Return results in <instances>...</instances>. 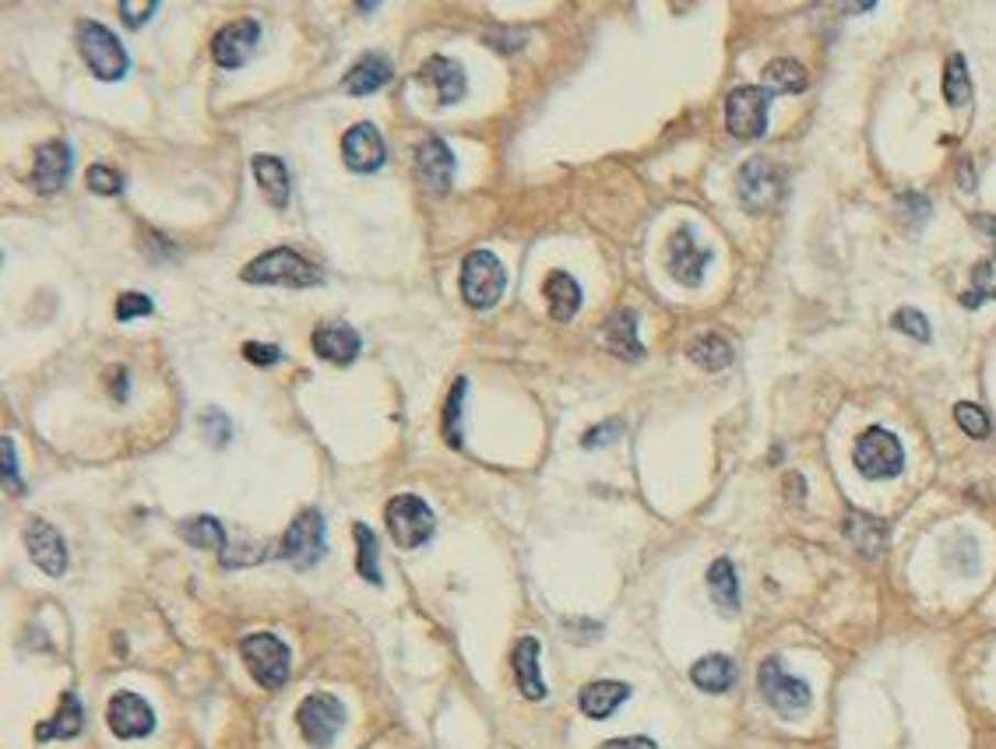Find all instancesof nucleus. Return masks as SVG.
Segmentation results:
<instances>
[{
	"label": "nucleus",
	"mask_w": 996,
	"mask_h": 749,
	"mask_svg": "<svg viewBox=\"0 0 996 749\" xmlns=\"http://www.w3.org/2000/svg\"><path fill=\"white\" fill-rule=\"evenodd\" d=\"M247 285H289V289H310V285H321V272L304 261L289 246H275L269 254L254 257L243 267Z\"/></svg>",
	"instance_id": "nucleus-1"
},
{
	"label": "nucleus",
	"mask_w": 996,
	"mask_h": 749,
	"mask_svg": "<svg viewBox=\"0 0 996 749\" xmlns=\"http://www.w3.org/2000/svg\"><path fill=\"white\" fill-rule=\"evenodd\" d=\"M507 289V272L504 264L496 261V254L490 250H472L461 264V296H466L469 307L475 310H490L501 302Z\"/></svg>",
	"instance_id": "nucleus-2"
},
{
	"label": "nucleus",
	"mask_w": 996,
	"mask_h": 749,
	"mask_svg": "<svg viewBox=\"0 0 996 749\" xmlns=\"http://www.w3.org/2000/svg\"><path fill=\"white\" fill-rule=\"evenodd\" d=\"M384 521H387V531L391 539H395L398 549H419L434 539V510L426 507V499L413 496V493H402L395 499H387V510H384Z\"/></svg>",
	"instance_id": "nucleus-3"
},
{
	"label": "nucleus",
	"mask_w": 996,
	"mask_h": 749,
	"mask_svg": "<svg viewBox=\"0 0 996 749\" xmlns=\"http://www.w3.org/2000/svg\"><path fill=\"white\" fill-rule=\"evenodd\" d=\"M78 49H81L88 70H92L99 81H120L123 75H128V53H123V43L106 25L81 22L78 25Z\"/></svg>",
	"instance_id": "nucleus-4"
},
{
	"label": "nucleus",
	"mask_w": 996,
	"mask_h": 749,
	"mask_svg": "<svg viewBox=\"0 0 996 749\" xmlns=\"http://www.w3.org/2000/svg\"><path fill=\"white\" fill-rule=\"evenodd\" d=\"M852 461L863 478H874V483H884V478H895L905 469V451L901 440L895 433L880 430V426H869V430L856 440V451H852Z\"/></svg>",
	"instance_id": "nucleus-5"
},
{
	"label": "nucleus",
	"mask_w": 996,
	"mask_h": 749,
	"mask_svg": "<svg viewBox=\"0 0 996 749\" xmlns=\"http://www.w3.org/2000/svg\"><path fill=\"white\" fill-rule=\"evenodd\" d=\"M768 106H771V92L760 85H743L733 88L725 99V128L733 137L740 141H757L768 131Z\"/></svg>",
	"instance_id": "nucleus-6"
},
{
	"label": "nucleus",
	"mask_w": 996,
	"mask_h": 749,
	"mask_svg": "<svg viewBox=\"0 0 996 749\" xmlns=\"http://www.w3.org/2000/svg\"><path fill=\"white\" fill-rule=\"evenodd\" d=\"M240 654L247 669L264 690H282L289 683V648L275 634H251L243 637Z\"/></svg>",
	"instance_id": "nucleus-7"
},
{
	"label": "nucleus",
	"mask_w": 996,
	"mask_h": 749,
	"mask_svg": "<svg viewBox=\"0 0 996 749\" xmlns=\"http://www.w3.org/2000/svg\"><path fill=\"white\" fill-rule=\"evenodd\" d=\"M328 552V531L321 510H304L293 517V525L282 535V560H289L293 566L307 570L314 563H321Z\"/></svg>",
	"instance_id": "nucleus-8"
},
{
	"label": "nucleus",
	"mask_w": 996,
	"mask_h": 749,
	"mask_svg": "<svg viewBox=\"0 0 996 749\" xmlns=\"http://www.w3.org/2000/svg\"><path fill=\"white\" fill-rule=\"evenodd\" d=\"M296 725H299V733H304V739L310 746L328 749L346 725V707L338 697H331V693H310V697H304V704H299V711H296Z\"/></svg>",
	"instance_id": "nucleus-9"
},
{
	"label": "nucleus",
	"mask_w": 996,
	"mask_h": 749,
	"mask_svg": "<svg viewBox=\"0 0 996 749\" xmlns=\"http://www.w3.org/2000/svg\"><path fill=\"white\" fill-rule=\"evenodd\" d=\"M757 686L764 693V701H768L778 715L786 718H796L803 715V711L810 707V686L803 680H796V675L786 672V665L778 662V658H768V662L760 665L757 672Z\"/></svg>",
	"instance_id": "nucleus-10"
},
{
	"label": "nucleus",
	"mask_w": 996,
	"mask_h": 749,
	"mask_svg": "<svg viewBox=\"0 0 996 749\" xmlns=\"http://www.w3.org/2000/svg\"><path fill=\"white\" fill-rule=\"evenodd\" d=\"M736 190H740V201L746 211L764 216V211H771L781 201L786 180H781L778 166L768 163V158H751V163H743V169L736 176Z\"/></svg>",
	"instance_id": "nucleus-11"
},
{
	"label": "nucleus",
	"mask_w": 996,
	"mask_h": 749,
	"mask_svg": "<svg viewBox=\"0 0 996 749\" xmlns=\"http://www.w3.org/2000/svg\"><path fill=\"white\" fill-rule=\"evenodd\" d=\"M258 43H261V22H254V18H240V22H229L222 32H216V40H211V57H216L219 67L237 70L251 60Z\"/></svg>",
	"instance_id": "nucleus-12"
},
{
	"label": "nucleus",
	"mask_w": 996,
	"mask_h": 749,
	"mask_svg": "<svg viewBox=\"0 0 996 749\" xmlns=\"http://www.w3.org/2000/svg\"><path fill=\"white\" fill-rule=\"evenodd\" d=\"M106 722H110L117 739H145L155 733V711L138 693H117L106 707Z\"/></svg>",
	"instance_id": "nucleus-13"
},
{
	"label": "nucleus",
	"mask_w": 996,
	"mask_h": 749,
	"mask_svg": "<svg viewBox=\"0 0 996 749\" xmlns=\"http://www.w3.org/2000/svg\"><path fill=\"white\" fill-rule=\"evenodd\" d=\"M666 264H669V275H672L676 282H683V285H701L704 267L711 264V250L693 240V229H690V225H680V229L672 233V240H669V257H666Z\"/></svg>",
	"instance_id": "nucleus-14"
},
{
	"label": "nucleus",
	"mask_w": 996,
	"mask_h": 749,
	"mask_svg": "<svg viewBox=\"0 0 996 749\" xmlns=\"http://www.w3.org/2000/svg\"><path fill=\"white\" fill-rule=\"evenodd\" d=\"M25 549L32 563L43 570V574L50 577H61L67 570V546L61 539V531L53 528L50 521H43V517H32V521L25 525Z\"/></svg>",
	"instance_id": "nucleus-15"
},
{
	"label": "nucleus",
	"mask_w": 996,
	"mask_h": 749,
	"mask_svg": "<svg viewBox=\"0 0 996 749\" xmlns=\"http://www.w3.org/2000/svg\"><path fill=\"white\" fill-rule=\"evenodd\" d=\"M342 158L352 173H377L387 158L381 131L373 123H352L342 137Z\"/></svg>",
	"instance_id": "nucleus-16"
},
{
	"label": "nucleus",
	"mask_w": 996,
	"mask_h": 749,
	"mask_svg": "<svg viewBox=\"0 0 996 749\" xmlns=\"http://www.w3.org/2000/svg\"><path fill=\"white\" fill-rule=\"evenodd\" d=\"M67 176H70L67 141H46V145H40V152H35V166H32V187L50 198V194L64 190Z\"/></svg>",
	"instance_id": "nucleus-17"
},
{
	"label": "nucleus",
	"mask_w": 996,
	"mask_h": 749,
	"mask_svg": "<svg viewBox=\"0 0 996 749\" xmlns=\"http://www.w3.org/2000/svg\"><path fill=\"white\" fill-rule=\"evenodd\" d=\"M416 166L423 184L430 187L434 194H448L451 180H455V155L448 148L444 137H426L423 145L416 148Z\"/></svg>",
	"instance_id": "nucleus-18"
},
{
	"label": "nucleus",
	"mask_w": 996,
	"mask_h": 749,
	"mask_svg": "<svg viewBox=\"0 0 996 749\" xmlns=\"http://www.w3.org/2000/svg\"><path fill=\"white\" fill-rule=\"evenodd\" d=\"M419 78L430 81L437 88V102L440 106H455V102L466 99V92H469L466 70H461V64L451 60V57H430V60L423 64Z\"/></svg>",
	"instance_id": "nucleus-19"
},
{
	"label": "nucleus",
	"mask_w": 996,
	"mask_h": 749,
	"mask_svg": "<svg viewBox=\"0 0 996 749\" xmlns=\"http://www.w3.org/2000/svg\"><path fill=\"white\" fill-rule=\"evenodd\" d=\"M314 352L321 355L325 363H335V366H349L355 363V355H360L363 342L360 334H355L349 324H325L314 331Z\"/></svg>",
	"instance_id": "nucleus-20"
},
{
	"label": "nucleus",
	"mask_w": 996,
	"mask_h": 749,
	"mask_svg": "<svg viewBox=\"0 0 996 749\" xmlns=\"http://www.w3.org/2000/svg\"><path fill=\"white\" fill-rule=\"evenodd\" d=\"M511 665H514V680H518V690L525 693L528 701H546V683L539 672V640L536 637H522L511 651Z\"/></svg>",
	"instance_id": "nucleus-21"
},
{
	"label": "nucleus",
	"mask_w": 996,
	"mask_h": 749,
	"mask_svg": "<svg viewBox=\"0 0 996 749\" xmlns=\"http://www.w3.org/2000/svg\"><path fill=\"white\" fill-rule=\"evenodd\" d=\"M631 697V686L627 683H616V680H599V683H589L581 693H578V707L581 715H589L595 722L610 718L613 711L624 704Z\"/></svg>",
	"instance_id": "nucleus-22"
},
{
	"label": "nucleus",
	"mask_w": 996,
	"mask_h": 749,
	"mask_svg": "<svg viewBox=\"0 0 996 749\" xmlns=\"http://www.w3.org/2000/svg\"><path fill=\"white\" fill-rule=\"evenodd\" d=\"M543 296L549 302V317H554L557 324L574 320V313L581 310V285L567 272H549L546 285H543Z\"/></svg>",
	"instance_id": "nucleus-23"
},
{
	"label": "nucleus",
	"mask_w": 996,
	"mask_h": 749,
	"mask_svg": "<svg viewBox=\"0 0 996 749\" xmlns=\"http://www.w3.org/2000/svg\"><path fill=\"white\" fill-rule=\"evenodd\" d=\"M391 60L384 57V53H366L363 60H355L349 67L346 75V92L349 96H370V92H381V88L391 81Z\"/></svg>",
	"instance_id": "nucleus-24"
},
{
	"label": "nucleus",
	"mask_w": 996,
	"mask_h": 749,
	"mask_svg": "<svg viewBox=\"0 0 996 749\" xmlns=\"http://www.w3.org/2000/svg\"><path fill=\"white\" fill-rule=\"evenodd\" d=\"M602 334H606V349L613 355H620V360H645V345L637 342V317L634 310H616L606 328H602Z\"/></svg>",
	"instance_id": "nucleus-25"
},
{
	"label": "nucleus",
	"mask_w": 996,
	"mask_h": 749,
	"mask_svg": "<svg viewBox=\"0 0 996 749\" xmlns=\"http://www.w3.org/2000/svg\"><path fill=\"white\" fill-rule=\"evenodd\" d=\"M251 169H254V180H258L264 198H269V205L286 208L289 205V173H286V163H282V158H275V155H254L251 158Z\"/></svg>",
	"instance_id": "nucleus-26"
},
{
	"label": "nucleus",
	"mask_w": 996,
	"mask_h": 749,
	"mask_svg": "<svg viewBox=\"0 0 996 749\" xmlns=\"http://www.w3.org/2000/svg\"><path fill=\"white\" fill-rule=\"evenodd\" d=\"M690 680L704 693H725V690H733V683H736V662L733 658H725V654H704V658L693 662Z\"/></svg>",
	"instance_id": "nucleus-27"
},
{
	"label": "nucleus",
	"mask_w": 996,
	"mask_h": 749,
	"mask_svg": "<svg viewBox=\"0 0 996 749\" xmlns=\"http://www.w3.org/2000/svg\"><path fill=\"white\" fill-rule=\"evenodd\" d=\"M807 85H810L807 67L799 60H792V57H778V60H771L768 67H764V88H768L771 96L807 92Z\"/></svg>",
	"instance_id": "nucleus-28"
},
{
	"label": "nucleus",
	"mask_w": 996,
	"mask_h": 749,
	"mask_svg": "<svg viewBox=\"0 0 996 749\" xmlns=\"http://www.w3.org/2000/svg\"><path fill=\"white\" fill-rule=\"evenodd\" d=\"M687 355H690V363H698L701 370L719 373V370H725L729 363H733V345H729L722 334L708 331V334L693 338V342L687 345Z\"/></svg>",
	"instance_id": "nucleus-29"
},
{
	"label": "nucleus",
	"mask_w": 996,
	"mask_h": 749,
	"mask_svg": "<svg viewBox=\"0 0 996 749\" xmlns=\"http://www.w3.org/2000/svg\"><path fill=\"white\" fill-rule=\"evenodd\" d=\"M708 592L715 598V605L722 613H736L740 609V581H736V566L729 560H715L708 570Z\"/></svg>",
	"instance_id": "nucleus-30"
},
{
	"label": "nucleus",
	"mask_w": 996,
	"mask_h": 749,
	"mask_svg": "<svg viewBox=\"0 0 996 749\" xmlns=\"http://www.w3.org/2000/svg\"><path fill=\"white\" fill-rule=\"evenodd\" d=\"M81 725H85L81 701L75 697V693H64L61 707H57V718L40 725V739H75L81 733Z\"/></svg>",
	"instance_id": "nucleus-31"
},
{
	"label": "nucleus",
	"mask_w": 996,
	"mask_h": 749,
	"mask_svg": "<svg viewBox=\"0 0 996 749\" xmlns=\"http://www.w3.org/2000/svg\"><path fill=\"white\" fill-rule=\"evenodd\" d=\"M180 535H184V542H190L194 549H216L226 557L229 539H226L222 521H216V517H208V514L187 517V521H180Z\"/></svg>",
	"instance_id": "nucleus-32"
},
{
	"label": "nucleus",
	"mask_w": 996,
	"mask_h": 749,
	"mask_svg": "<svg viewBox=\"0 0 996 749\" xmlns=\"http://www.w3.org/2000/svg\"><path fill=\"white\" fill-rule=\"evenodd\" d=\"M355 535V570L360 577L370 584H381V552H377V535H373L366 525H352Z\"/></svg>",
	"instance_id": "nucleus-33"
},
{
	"label": "nucleus",
	"mask_w": 996,
	"mask_h": 749,
	"mask_svg": "<svg viewBox=\"0 0 996 749\" xmlns=\"http://www.w3.org/2000/svg\"><path fill=\"white\" fill-rule=\"evenodd\" d=\"M944 99L948 106H968L972 102V78H968V64L962 53H951L948 67H944Z\"/></svg>",
	"instance_id": "nucleus-34"
},
{
	"label": "nucleus",
	"mask_w": 996,
	"mask_h": 749,
	"mask_svg": "<svg viewBox=\"0 0 996 749\" xmlns=\"http://www.w3.org/2000/svg\"><path fill=\"white\" fill-rule=\"evenodd\" d=\"M983 299H996V254L972 267V289L962 296V302L968 310L979 307Z\"/></svg>",
	"instance_id": "nucleus-35"
},
{
	"label": "nucleus",
	"mask_w": 996,
	"mask_h": 749,
	"mask_svg": "<svg viewBox=\"0 0 996 749\" xmlns=\"http://www.w3.org/2000/svg\"><path fill=\"white\" fill-rule=\"evenodd\" d=\"M466 387H469L466 377L455 381L451 395H448V408H444V437H448V443L458 451H461V401H466Z\"/></svg>",
	"instance_id": "nucleus-36"
},
{
	"label": "nucleus",
	"mask_w": 996,
	"mask_h": 749,
	"mask_svg": "<svg viewBox=\"0 0 996 749\" xmlns=\"http://www.w3.org/2000/svg\"><path fill=\"white\" fill-rule=\"evenodd\" d=\"M954 422L962 426V433L965 437H972V440H986L989 437V416L983 412L979 405H972V401H957L954 405Z\"/></svg>",
	"instance_id": "nucleus-37"
},
{
	"label": "nucleus",
	"mask_w": 996,
	"mask_h": 749,
	"mask_svg": "<svg viewBox=\"0 0 996 749\" xmlns=\"http://www.w3.org/2000/svg\"><path fill=\"white\" fill-rule=\"evenodd\" d=\"M891 328L901 331V334H909V338H916V342H930V320L922 317L919 310H912V307H901L891 317Z\"/></svg>",
	"instance_id": "nucleus-38"
},
{
	"label": "nucleus",
	"mask_w": 996,
	"mask_h": 749,
	"mask_svg": "<svg viewBox=\"0 0 996 749\" xmlns=\"http://www.w3.org/2000/svg\"><path fill=\"white\" fill-rule=\"evenodd\" d=\"M85 180H88V190L99 194V198H117V194L123 190V176L110 166H92Z\"/></svg>",
	"instance_id": "nucleus-39"
},
{
	"label": "nucleus",
	"mask_w": 996,
	"mask_h": 749,
	"mask_svg": "<svg viewBox=\"0 0 996 749\" xmlns=\"http://www.w3.org/2000/svg\"><path fill=\"white\" fill-rule=\"evenodd\" d=\"M155 0H120V18H123V25H131V29H141L149 22V18L155 14Z\"/></svg>",
	"instance_id": "nucleus-40"
},
{
	"label": "nucleus",
	"mask_w": 996,
	"mask_h": 749,
	"mask_svg": "<svg viewBox=\"0 0 996 749\" xmlns=\"http://www.w3.org/2000/svg\"><path fill=\"white\" fill-rule=\"evenodd\" d=\"M152 310H155L152 299L141 293H123L117 299V320H138V317H149Z\"/></svg>",
	"instance_id": "nucleus-41"
},
{
	"label": "nucleus",
	"mask_w": 996,
	"mask_h": 749,
	"mask_svg": "<svg viewBox=\"0 0 996 749\" xmlns=\"http://www.w3.org/2000/svg\"><path fill=\"white\" fill-rule=\"evenodd\" d=\"M243 360H247V363H254V366H261V370H269V366H275V363L282 360V352H278V345L247 342V345H243Z\"/></svg>",
	"instance_id": "nucleus-42"
},
{
	"label": "nucleus",
	"mask_w": 996,
	"mask_h": 749,
	"mask_svg": "<svg viewBox=\"0 0 996 749\" xmlns=\"http://www.w3.org/2000/svg\"><path fill=\"white\" fill-rule=\"evenodd\" d=\"M620 433H624V426H620L616 419L613 422H602V426H595V430H589L581 437V448H589V451H595V448H602V443H610V440H616Z\"/></svg>",
	"instance_id": "nucleus-43"
},
{
	"label": "nucleus",
	"mask_w": 996,
	"mask_h": 749,
	"mask_svg": "<svg viewBox=\"0 0 996 749\" xmlns=\"http://www.w3.org/2000/svg\"><path fill=\"white\" fill-rule=\"evenodd\" d=\"M0 458H4V483L14 489V493H22L25 486H22V475H18V458H14V440H4L0 443Z\"/></svg>",
	"instance_id": "nucleus-44"
},
{
	"label": "nucleus",
	"mask_w": 996,
	"mask_h": 749,
	"mask_svg": "<svg viewBox=\"0 0 996 749\" xmlns=\"http://www.w3.org/2000/svg\"><path fill=\"white\" fill-rule=\"evenodd\" d=\"M205 426L211 430V443H216V448H226V443H229V433H233V430H229V419H226L222 412H208Z\"/></svg>",
	"instance_id": "nucleus-45"
},
{
	"label": "nucleus",
	"mask_w": 996,
	"mask_h": 749,
	"mask_svg": "<svg viewBox=\"0 0 996 749\" xmlns=\"http://www.w3.org/2000/svg\"><path fill=\"white\" fill-rule=\"evenodd\" d=\"M599 749H659L652 739H645V736H631V739H610V742H602Z\"/></svg>",
	"instance_id": "nucleus-46"
},
{
	"label": "nucleus",
	"mask_w": 996,
	"mask_h": 749,
	"mask_svg": "<svg viewBox=\"0 0 996 749\" xmlns=\"http://www.w3.org/2000/svg\"><path fill=\"white\" fill-rule=\"evenodd\" d=\"M972 225L979 229V233H986V236L996 243V216H975V219H972Z\"/></svg>",
	"instance_id": "nucleus-47"
}]
</instances>
